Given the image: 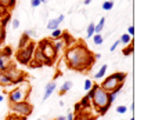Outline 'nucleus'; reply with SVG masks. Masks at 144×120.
I'll use <instances>...</instances> for the list:
<instances>
[{
	"label": "nucleus",
	"instance_id": "bb28decb",
	"mask_svg": "<svg viewBox=\"0 0 144 120\" xmlns=\"http://www.w3.org/2000/svg\"><path fill=\"white\" fill-rule=\"evenodd\" d=\"M92 87H93V81L90 80V79H86V80H85V87H83V88H85L86 91H89Z\"/></svg>",
	"mask_w": 144,
	"mask_h": 120
},
{
	"label": "nucleus",
	"instance_id": "423d86ee",
	"mask_svg": "<svg viewBox=\"0 0 144 120\" xmlns=\"http://www.w3.org/2000/svg\"><path fill=\"white\" fill-rule=\"evenodd\" d=\"M10 108L14 113H17V115H22L24 117H26V116H29V115L32 113V110H33V106L28 102V101H22V102H15V104H11L10 105Z\"/></svg>",
	"mask_w": 144,
	"mask_h": 120
},
{
	"label": "nucleus",
	"instance_id": "1a4fd4ad",
	"mask_svg": "<svg viewBox=\"0 0 144 120\" xmlns=\"http://www.w3.org/2000/svg\"><path fill=\"white\" fill-rule=\"evenodd\" d=\"M0 84L10 86V84H13V79L7 73H0Z\"/></svg>",
	"mask_w": 144,
	"mask_h": 120
},
{
	"label": "nucleus",
	"instance_id": "ea45409f",
	"mask_svg": "<svg viewBox=\"0 0 144 120\" xmlns=\"http://www.w3.org/2000/svg\"><path fill=\"white\" fill-rule=\"evenodd\" d=\"M90 120H97V119H90Z\"/></svg>",
	"mask_w": 144,
	"mask_h": 120
},
{
	"label": "nucleus",
	"instance_id": "9b49d317",
	"mask_svg": "<svg viewBox=\"0 0 144 120\" xmlns=\"http://www.w3.org/2000/svg\"><path fill=\"white\" fill-rule=\"evenodd\" d=\"M15 0H0V8H13Z\"/></svg>",
	"mask_w": 144,
	"mask_h": 120
},
{
	"label": "nucleus",
	"instance_id": "e433bc0d",
	"mask_svg": "<svg viewBox=\"0 0 144 120\" xmlns=\"http://www.w3.org/2000/svg\"><path fill=\"white\" fill-rule=\"evenodd\" d=\"M100 57H101V55H100V54H96V55H94V59H98Z\"/></svg>",
	"mask_w": 144,
	"mask_h": 120
},
{
	"label": "nucleus",
	"instance_id": "7c9ffc66",
	"mask_svg": "<svg viewBox=\"0 0 144 120\" xmlns=\"http://www.w3.org/2000/svg\"><path fill=\"white\" fill-rule=\"evenodd\" d=\"M119 46V40H117V41H115L114 43V44L111 46V49H109V50H111V51H115V50H117V47Z\"/></svg>",
	"mask_w": 144,
	"mask_h": 120
},
{
	"label": "nucleus",
	"instance_id": "6e6552de",
	"mask_svg": "<svg viewBox=\"0 0 144 120\" xmlns=\"http://www.w3.org/2000/svg\"><path fill=\"white\" fill-rule=\"evenodd\" d=\"M8 68V55L4 52L3 55H0V70H6Z\"/></svg>",
	"mask_w": 144,
	"mask_h": 120
},
{
	"label": "nucleus",
	"instance_id": "9d476101",
	"mask_svg": "<svg viewBox=\"0 0 144 120\" xmlns=\"http://www.w3.org/2000/svg\"><path fill=\"white\" fill-rule=\"evenodd\" d=\"M53 46H54V50L57 52H60L61 50H64V47L67 46L65 44V40H58V39H56L54 41H53Z\"/></svg>",
	"mask_w": 144,
	"mask_h": 120
},
{
	"label": "nucleus",
	"instance_id": "a211bd4d",
	"mask_svg": "<svg viewBox=\"0 0 144 120\" xmlns=\"http://www.w3.org/2000/svg\"><path fill=\"white\" fill-rule=\"evenodd\" d=\"M107 69H108V66H107V65H103L101 68H100V70L96 73L94 77H96V79H103L104 75H105V72H107Z\"/></svg>",
	"mask_w": 144,
	"mask_h": 120
},
{
	"label": "nucleus",
	"instance_id": "393cba45",
	"mask_svg": "<svg viewBox=\"0 0 144 120\" xmlns=\"http://www.w3.org/2000/svg\"><path fill=\"white\" fill-rule=\"evenodd\" d=\"M92 117H89V115L86 113H78V116H75L74 120H90Z\"/></svg>",
	"mask_w": 144,
	"mask_h": 120
},
{
	"label": "nucleus",
	"instance_id": "f03ea898",
	"mask_svg": "<svg viewBox=\"0 0 144 120\" xmlns=\"http://www.w3.org/2000/svg\"><path fill=\"white\" fill-rule=\"evenodd\" d=\"M92 105L98 110L100 115H105L107 110L109 109L111 105L108 104V93L104 91L100 86L96 84V90H94V95L92 97Z\"/></svg>",
	"mask_w": 144,
	"mask_h": 120
},
{
	"label": "nucleus",
	"instance_id": "f257e3e1",
	"mask_svg": "<svg viewBox=\"0 0 144 120\" xmlns=\"http://www.w3.org/2000/svg\"><path fill=\"white\" fill-rule=\"evenodd\" d=\"M65 61L68 66L78 72H86L92 68L94 55L86 44H74L65 52Z\"/></svg>",
	"mask_w": 144,
	"mask_h": 120
},
{
	"label": "nucleus",
	"instance_id": "2eb2a0df",
	"mask_svg": "<svg viewBox=\"0 0 144 120\" xmlns=\"http://www.w3.org/2000/svg\"><path fill=\"white\" fill-rule=\"evenodd\" d=\"M58 25H60L58 20H50L49 22H47V29H49V31H54V29L58 28Z\"/></svg>",
	"mask_w": 144,
	"mask_h": 120
},
{
	"label": "nucleus",
	"instance_id": "473e14b6",
	"mask_svg": "<svg viewBox=\"0 0 144 120\" xmlns=\"http://www.w3.org/2000/svg\"><path fill=\"white\" fill-rule=\"evenodd\" d=\"M74 117H75V115H72L71 112H69L68 115H67V116H65V119H67V120H74Z\"/></svg>",
	"mask_w": 144,
	"mask_h": 120
},
{
	"label": "nucleus",
	"instance_id": "c85d7f7f",
	"mask_svg": "<svg viewBox=\"0 0 144 120\" xmlns=\"http://www.w3.org/2000/svg\"><path fill=\"white\" fill-rule=\"evenodd\" d=\"M128 35H129V36H133V35H134V26H133V25H130V26L128 28Z\"/></svg>",
	"mask_w": 144,
	"mask_h": 120
},
{
	"label": "nucleus",
	"instance_id": "f8f14e48",
	"mask_svg": "<svg viewBox=\"0 0 144 120\" xmlns=\"http://www.w3.org/2000/svg\"><path fill=\"white\" fill-rule=\"evenodd\" d=\"M72 81H69V80H67L64 84H62V87H61V90H60V95H64L65 93H68V91L72 88Z\"/></svg>",
	"mask_w": 144,
	"mask_h": 120
},
{
	"label": "nucleus",
	"instance_id": "2f4dec72",
	"mask_svg": "<svg viewBox=\"0 0 144 120\" xmlns=\"http://www.w3.org/2000/svg\"><path fill=\"white\" fill-rule=\"evenodd\" d=\"M25 35L28 37H31V36H35V32H33V31H25Z\"/></svg>",
	"mask_w": 144,
	"mask_h": 120
},
{
	"label": "nucleus",
	"instance_id": "7ed1b4c3",
	"mask_svg": "<svg viewBox=\"0 0 144 120\" xmlns=\"http://www.w3.org/2000/svg\"><path fill=\"white\" fill-rule=\"evenodd\" d=\"M126 73H123V72H117V73H112L111 76H108V77H105V80L101 83V87L104 91H107V93H111L114 91L115 88L118 87L119 84H122L125 79H126Z\"/></svg>",
	"mask_w": 144,
	"mask_h": 120
},
{
	"label": "nucleus",
	"instance_id": "0eeeda50",
	"mask_svg": "<svg viewBox=\"0 0 144 120\" xmlns=\"http://www.w3.org/2000/svg\"><path fill=\"white\" fill-rule=\"evenodd\" d=\"M56 90V81H51V83H49L46 86V91H45V95H43V101H46L47 98L50 97V95L54 93Z\"/></svg>",
	"mask_w": 144,
	"mask_h": 120
},
{
	"label": "nucleus",
	"instance_id": "ddd939ff",
	"mask_svg": "<svg viewBox=\"0 0 144 120\" xmlns=\"http://www.w3.org/2000/svg\"><path fill=\"white\" fill-rule=\"evenodd\" d=\"M104 25H105V18L103 17L101 20L98 21V23H97V25H94V32H96V33L103 32V29H104Z\"/></svg>",
	"mask_w": 144,
	"mask_h": 120
},
{
	"label": "nucleus",
	"instance_id": "c756f323",
	"mask_svg": "<svg viewBox=\"0 0 144 120\" xmlns=\"http://www.w3.org/2000/svg\"><path fill=\"white\" fill-rule=\"evenodd\" d=\"M18 26H20V21H18L17 18H14V20H13V28H14V29H17Z\"/></svg>",
	"mask_w": 144,
	"mask_h": 120
},
{
	"label": "nucleus",
	"instance_id": "72a5a7b5",
	"mask_svg": "<svg viewBox=\"0 0 144 120\" xmlns=\"http://www.w3.org/2000/svg\"><path fill=\"white\" fill-rule=\"evenodd\" d=\"M57 20H58V22H60V23H61V22H62V21H64V15H62V14H61V15H60V17H58V18H57Z\"/></svg>",
	"mask_w": 144,
	"mask_h": 120
},
{
	"label": "nucleus",
	"instance_id": "79ce46f5",
	"mask_svg": "<svg viewBox=\"0 0 144 120\" xmlns=\"http://www.w3.org/2000/svg\"><path fill=\"white\" fill-rule=\"evenodd\" d=\"M130 120H134V119H130Z\"/></svg>",
	"mask_w": 144,
	"mask_h": 120
},
{
	"label": "nucleus",
	"instance_id": "4c0bfd02",
	"mask_svg": "<svg viewBox=\"0 0 144 120\" xmlns=\"http://www.w3.org/2000/svg\"><path fill=\"white\" fill-rule=\"evenodd\" d=\"M49 0H40V3H47Z\"/></svg>",
	"mask_w": 144,
	"mask_h": 120
},
{
	"label": "nucleus",
	"instance_id": "a878e982",
	"mask_svg": "<svg viewBox=\"0 0 144 120\" xmlns=\"http://www.w3.org/2000/svg\"><path fill=\"white\" fill-rule=\"evenodd\" d=\"M128 112V108L125 106V105H119V106H117V113L119 115H125Z\"/></svg>",
	"mask_w": 144,
	"mask_h": 120
},
{
	"label": "nucleus",
	"instance_id": "39448f33",
	"mask_svg": "<svg viewBox=\"0 0 144 120\" xmlns=\"http://www.w3.org/2000/svg\"><path fill=\"white\" fill-rule=\"evenodd\" d=\"M35 49H36L35 43L29 41L25 47H24V49L18 50V52H17V61L20 62V64H22V65L29 64V62L32 61V58H33V52H35Z\"/></svg>",
	"mask_w": 144,
	"mask_h": 120
},
{
	"label": "nucleus",
	"instance_id": "a19ab883",
	"mask_svg": "<svg viewBox=\"0 0 144 120\" xmlns=\"http://www.w3.org/2000/svg\"><path fill=\"white\" fill-rule=\"evenodd\" d=\"M37 120H42V119H37Z\"/></svg>",
	"mask_w": 144,
	"mask_h": 120
},
{
	"label": "nucleus",
	"instance_id": "b1692460",
	"mask_svg": "<svg viewBox=\"0 0 144 120\" xmlns=\"http://www.w3.org/2000/svg\"><path fill=\"white\" fill-rule=\"evenodd\" d=\"M112 7H114V2L112 0H107V2H104L103 3V10H112Z\"/></svg>",
	"mask_w": 144,
	"mask_h": 120
},
{
	"label": "nucleus",
	"instance_id": "aec40b11",
	"mask_svg": "<svg viewBox=\"0 0 144 120\" xmlns=\"http://www.w3.org/2000/svg\"><path fill=\"white\" fill-rule=\"evenodd\" d=\"M87 33H86V37L87 39H90L93 35H94V22H92V23H89V26H87V31H86Z\"/></svg>",
	"mask_w": 144,
	"mask_h": 120
},
{
	"label": "nucleus",
	"instance_id": "58836bf2",
	"mask_svg": "<svg viewBox=\"0 0 144 120\" xmlns=\"http://www.w3.org/2000/svg\"><path fill=\"white\" fill-rule=\"evenodd\" d=\"M3 99H4V97H3V95H0V102H2Z\"/></svg>",
	"mask_w": 144,
	"mask_h": 120
},
{
	"label": "nucleus",
	"instance_id": "cd10ccee",
	"mask_svg": "<svg viewBox=\"0 0 144 120\" xmlns=\"http://www.w3.org/2000/svg\"><path fill=\"white\" fill-rule=\"evenodd\" d=\"M40 0H31V6L33 7V8H36V7H39L40 6Z\"/></svg>",
	"mask_w": 144,
	"mask_h": 120
},
{
	"label": "nucleus",
	"instance_id": "4468645a",
	"mask_svg": "<svg viewBox=\"0 0 144 120\" xmlns=\"http://www.w3.org/2000/svg\"><path fill=\"white\" fill-rule=\"evenodd\" d=\"M28 43H29V37H28L25 33H24V35L21 36V39H20V44H18V50H21V49H24V47H25Z\"/></svg>",
	"mask_w": 144,
	"mask_h": 120
},
{
	"label": "nucleus",
	"instance_id": "4be33fe9",
	"mask_svg": "<svg viewBox=\"0 0 144 120\" xmlns=\"http://www.w3.org/2000/svg\"><path fill=\"white\" fill-rule=\"evenodd\" d=\"M133 50H134V46H133V43H129V44L123 49V54L125 55H130L132 52H133Z\"/></svg>",
	"mask_w": 144,
	"mask_h": 120
},
{
	"label": "nucleus",
	"instance_id": "f704fd0d",
	"mask_svg": "<svg viewBox=\"0 0 144 120\" xmlns=\"http://www.w3.org/2000/svg\"><path fill=\"white\" fill-rule=\"evenodd\" d=\"M56 120H67V119H65V116H58Z\"/></svg>",
	"mask_w": 144,
	"mask_h": 120
},
{
	"label": "nucleus",
	"instance_id": "20e7f679",
	"mask_svg": "<svg viewBox=\"0 0 144 120\" xmlns=\"http://www.w3.org/2000/svg\"><path fill=\"white\" fill-rule=\"evenodd\" d=\"M31 87L29 84H22L20 87L14 88L13 91H10L8 94V99H10V104H15V102H22V101H26L28 95H29Z\"/></svg>",
	"mask_w": 144,
	"mask_h": 120
},
{
	"label": "nucleus",
	"instance_id": "f3484780",
	"mask_svg": "<svg viewBox=\"0 0 144 120\" xmlns=\"http://www.w3.org/2000/svg\"><path fill=\"white\" fill-rule=\"evenodd\" d=\"M119 43H122V44L128 46L129 43H132V36H129L128 33H123V35L121 36V39H119Z\"/></svg>",
	"mask_w": 144,
	"mask_h": 120
},
{
	"label": "nucleus",
	"instance_id": "412c9836",
	"mask_svg": "<svg viewBox=\"0 0 144 120\" xmlns=\"http://www.w3.org/2000/svg\"><path fill=\"white\" fill-rule=\"evenodd\" d=\"M79 105H80V106H82V108H89L90 106V98L87 97V95H86V97H83L82 98V101H80V102H79Z\"/></svg>",
	"mask_w": 144,
	"mask_h": 120
},
{
	"label": "nucleus",
	"instance_id": "c9c22d12",
	"mask_svg": "<svg viewBox=\"0 0 144 120\" xmlns=\"http://www.w3.org/2000/svg\"><path fill=\"white\" fill-rule=\"evenodd\" d=\"M83 3L86 4V6H89V4H90V3H92V0H85V2H83Z\"/></svg>",
	"mask_w": 144,
	"mask_h": 120
},
{
	"label": "nucleus",
	"instance_id": "dca6fc26",
	"mask_svg": "<svg viewBox=\"0 0 144 120\" xmlns=\"http://www.w3.org/2000/svg\"><path fill=\"white\" fill-rule=\"evenodd\" d=\"M92 37H93V43H94V44H97V46L103 44L104 37H103V35H101V33H96V35H93Z\"/></svg>",
	"mask_w": 144,
	"mask_h": 120
},
{
	"label": "nucleus",
	"instance_id": "5701e85b",
	"mask_svg": "<svg viewBox=\"0 0 144 120\" xmlns=\"http://www.w3.org/2000/svg\"><path fill=\"white\" fill-rule=\"evenodd\" d=\"M62 33H64V32H62L60 28H57V29H54L51 32V37H53V39H60V37L62 36Z\"/></svg>",
	"mask_w": 144,
	"mask_h": 120
},
{
	"label": "nucleus",
	"instance_id": "6ab92c4d",
	"mask_svg": "<svg viewBox=\"0 0 144 120\" xmlns=\"http://www.w3.org/2000/svg\"><path fill=\"white\" fill-rule=\"evenodd\" d=\"M6 39V26L2 23V20H0V44L4 41Z\"/></svg>",
	"mask_w": 144,
	"mask_h": 120
}]
</instances>
